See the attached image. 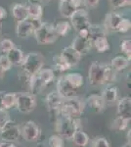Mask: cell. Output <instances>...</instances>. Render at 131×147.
<instances>
[{
  "label": "cell",
  "mask_w": 131,
  "mask_h": 147,
  "mask_svg": "<svg viewBox=\"0 0 131 147\" xmlns=\"http://www.w3.org/2000/svg\"><path fill=\"white\" fill-rule=\"evenodd\" d=\"M116 71L111 67V65L102 64L100 62H93L89 66L88 70V80L89 84L95 85H101L106 82H112L115 79Z\"/></svg>",
  "instance_id": "cell-1"
},
{
  "label": "cell",
  "mask_w": 131,
  "mask_h": 147,
  "mask_svg": "<svg viewBox=\"0 0 131 147\" xmlns=\"http://www.w3.org/2000/svg\"><path fill=\"white\" fill-rule=\"evenodd\" d=\"M80 120L71 119V118L63 117L59 114V116L55 120L56 130L58 134L63 139H71L77 130L80 129Z\"/></svg>",
  "instance_id": "cell-2"
},
{
  "label": "cell",
  "mask_w": 131,
  "mask_h": 147,
  "mask_svg": "<svg viewBox=\"0 0 131 147\" xmlns=\"http://www.w3.org/2000/svg\"><path fill=\"white\" fill-rule=\"evenodd\" d=\"M85 104L77 97L65 99L62 103L59 114L63 117L71 118V119H79V117L84 112Z\"/></svg>",
  "instance_id": "cell-3"
},
{
  "label": "cell",
  "mask_w": 131,
  "mask_h": 147,
  "mask_svg": "<svg viewBox=\"0 0 131 147\" xmlns=\"http://www.w3.org/2000/svg\"><path fill=\"white\" fill-rule=\"evenodd\" d=\"M44 57L39 52H30L25 56L22 66L23 71L28 78L36 75L43 67Z\"/></svg>",
  "instance_id": "cell-4"
},
{
  "label": "cell",
  "mask_w": 131,
  "mask_h": 147,
  "mask_svg": "<svg viewBox=\"0 0 131 147\" xmlns=\"http://www.w3.org/2000/svg\"><path fill=\"white\" fill-rule=\"evenodd\" d=\"M34 36L39 44H51L57 39L54 30V25L50 23H42L41 26L34 30Z\"/></svg>",
  "instance_id": "cell-5"
},
{
  "label": "cell",
  "mask_w": 131,
  "mask_h": 147,
  "mask_svg": "<svg viewBox=\"0 0 131 147\" xmlns=\"http://www.w3.org/2000/svg\"><path fill=\"white\" fill-rule=\"evenodd\" d=\"M16 107L19 112L27 114L34 110L36 106V100H35V97L30 93L20 92V93H16Z\"/></svg>",
  "instance_id": "cell-6"
},
{
  "label": "cell",
  "mask_w": 131,
  "mask_h": 147,
  "mask_svg": "<svg viewBox=\"0 0 131 147\" xmlns=\"http://www.w3.org/2000/svg\"><path fill=\"white\" fill-rule=\"evenodd\" d=\"M0 136L2 141L14 142L21 136V129L15 122L9 120L2 129H0Z\"/></svg>",
  "instance_id": "cell-7"
},
{
  "label": "cell",
  "mask_w": 131,
  "mask_h": 147,
  "mask_svg": "<svg viewBox=\"0 0 131 147\" xmlns=\"http://www.w3.org/2000/svg\"><path fill=\"white\" fill-rule=\"evenodd\" d=\"M70 19H71V25H73V28L77 30V32H78L79 30H84V28H88L89 26L91 25L87 11L82 8L77 9L71 15V17Z\"/></svg>",
  "instance_id": "cell-8"
},
{
  "label": "cell",
  "mask_w": 131,
  "mask_h": 147,
  "mask_svg": "<svg viewBox=\"0 0 131 147\" xmlns=\"http://www.w3.org/2000/svg\"><path fill=\"white\" fill-rule=\"evenodd\" d=\"M21 129V136L26 141H35L40 136V129L39 127L32 121H28L24 123Z\"/></svg>",
  "instance_id": "cell-9"
},
{
  "label": "cell",
  "mask_w": 131,
  "mask_h": 147,
  "mask_svg": "<svg viewBox=\"0 0 131 147\" xmlns=\"http://www.w3.org/2000/svg\"><path fill=\"white\" fill-rule=\"evenodd\" d=\"M57 91L61 94L64 99L77 97V90L73 88L71 85L65 80V78L61 77L57 80Z\"/></svg>",
  "instance_id": "cell-10"
},
{
  "label": "cell",
  "mask_w": 131,
  "mask_h": 147,
  "mask_svg": "<svg viewBox=\"0 0 131 147\" xmlns=\"http://www.w3.org/2000/svg\"><path fill=\"white\" fill-rule=\"evenodd\" d=\"M71 47L75 49V51H77L80 54V56L85 55L88 52L91 50L93 43L92 40L90 38H84L79 35H77L75 39L73 40V43H71Z\"/></svg>",
  "instance_id": "cell-11"
},
{
  "label": "cell",
  "mask_w": 131,
  "mask_h": 147,
  "mask_svg": "<svg viewBox=\"0 0 131 147\" xmlns=\"http://www.w3.org/2000/svg\"><path fill=\"white\" fill-rule=\"evenodd\" d=\"M60 55L71 68L77 65L78 62L80 61V58H81L80 54L78 53L77 51H75L71 45L65 47V48L62 50Z\"/></svg>",
  "instance_id": "cell-12"
},
{
  "label": "cell",
  "mask_w": 131,
  "mask_h": 147,
  "mask_svg": "<svg viewBox=\"0 0 131 147\" xmlns=\"http://www.w3.org/2000/svg\"><path fill=\"white\" fill-rule=\"evenodd\" d=\"M65 99L62 97V95L57 90L52 91L47 94L46 96V104L50 112H55V111H59L62 103L64 102Z\"/></svg>",
  "instance_id": "cell-13"
},
{
  "label": "cell",
  "mask_w": 131,
  "mask_h": 147,
  "mask_svg": "<svg viewBox=\"0 0 131 147\" xmlns=\"http://www.w3.org/2000/svg\"><path fill=\"white\" fill-rule=\"evenodd\" d=\"M116 111H118V116L123 117L125 119L130 120L131 118V99L130 97L124 96L120 98L118 101L116 105Z\"/></svg>",
  "instance_id": "cell-14"
},
{
  "label": "cell",
  "mask_w": 131,
  "mask_h": 147,
  "mask_svg": "<svg viewBox=\"0 0 131 147\" xmlns=\"http://www.w3.org/2000/svg\"><path fill=\"white\" fill-rule=\"evenodd\" d=\"M123 19L120 14L116 13V12H110L106 17V24H105V28L106 30H112V32H118V28L120 26L121 20Z\"/></svg>",
  "instance_id": "cell-15"
},
{
  "label": "cell",
  "mask_w": 131,
  "mask_h": 147,
  "mask_svg": "<svg viewBox=\"0 0 131 147\" xmlns=\"http://www.w3.org/2000/svg\"><path fill=\"white\" fill-rule=\"evenodd\" d=\"M34 32L30 21L27 19L22 22H18L16 27V34L21 38H27Z\"/></svg>",
  "instance_id": "cell-16"
},
{
  "label": "cell",
  "mask_w": 131,
  "mask_h": 147,
  "mask_svg": "<svg viewBox=\"0 0 131 147\" xmlns=\"http://www.w3.org/2000/svg\"><path fill=\"white\" fill-rule=\"evenodd\" d=\"M87 104L92 108V110H94L97 113H101L102 111L105 109V103L103 97L98 94H91L86 98Z\"/></svg>",
  "instance_id": "cell-17"
},
{
  "label": "cell",
  "mask_w": 131,
  "mask_h": 147,
  "mask_svg": "<svg viewBox=\"0 0 131 147\" xmlns=\"http://www.w3.org/2000/svg\"><path fill=\"white\" fill-rule=\"evenodd\" d=\"M28 84H30V90L32 95H37L40 92H42V90L46 87V85L43 84L41 80H40L39 76L34 75L32 77H30L28 79Z\"/></svg>",
  "instance_id": "cell-18"
},
{
  "label": "cell",
  "mask_w": 131,
  "mask_h": 147,
  "mask_svg": "<svg viewBox=\"0 0 131 147\" xmlns=\"http://www.w3.org/2000/svg\"><path fill=\"white\" fill-rule=\"evenodd\" d=\"M101 96L103 97L105 103H115L118 97V88L114 84H109L103 90Z\"/></svg>",
  "instance_id": "cell-19"
},
{
  "label": "cell",
  "mask_w": 131,
  "mask_h": 147,
  "mask_svg": "<svg viewBox=\"0 0 131 147\" xmlns=\"http://www.w3.org/2000/svg\"><path fill=\"white\" fill-rule=\"evenodd\" d=\"M77 7L75 5L73 0H63L59 3V11L62 16L66 18H71V15L77 10Z\"/></svg>",
  "instance_id": "cell-20"
},
{
  "label": "cell",
  "mask_w": 131,
  "mask_h": 147,
  "mask_svg": "<svg viewBox=\"0 0 131 147\" xmlns=\"http://www.w3.org/2000/svg\"><path fill=\"white\" fill-rule=\"evenodd\" d=\"M64 78L77 90L80 87H82L83 84H84V79H83L81 74L79 73H69L64 76Z\"/></svg>",
  "instance_id": "cell-21"
},
{
  "label": "cell",
  "mask_w": 131,
  "mask_h": 147,
  "mask_svg": "<svg viewBox=\"0 0 131 147\" xmlns=\"http://www.w3.org/2000/svg\"><path fill=\"white\" fill-rule=\"evenodd\" d=\"M12 14L13 17L16 19L18 22H22L28 19V7L24 4L17 3L13 6L12 8Z\"/></svg>",
  "instance_id": "cell-22"
},
{
  "label": "cell",
  "mask_w": 131,
  "mask_h": 147,
  "mask_svg": "<svg viewBox=\"0 0 131 147\" xmlns=\"http://www.w3.org/2000/svg\"><path fill=\"white\" fill-rule=\"evenodd\" d=\"M6 55L8 57L11 64L14 66H21L24 62V59H25L24 52L21 50V49L17 48V47H15V48H13L12 50L9 51Z\"/></svg>",
  "instance_id": "cell-23"
},
{
  "label": "cell",
  "mask_w": 131,
  "mask_h": 147,
  "mask_svg": "<svg viewBox=\"0 0 131 147\" xmlns=\"http://www.w3.org/2000/svg\"><path fill=\"white\" fill-rule=\"evenodd\" d=\"M129 65V60L124 56H116L112 59L111 61V67L116 71V72H120V71L124 70Z\"/></svg>",
  "instance_id": "cell-24"
},
{
  "label": "cell",
  "mask_w": 131,
  "mask_h": 147,
  "mask_svg": "<svg viewBox=\"0 0 131 147\" xmlns=\"http://www.w3.org/2000/svg\"><path fill=\"white\" fill-rule=\"evenodd\" d=\"M88 32H89V38L92 41L98 37L106 36L107 34L106 28L102 25H90L88 28Z\"/></svg>",
  "instance_id": "cell-25"
},
{
  "label": "cell",
  "mask_w": 131,
  "mask_h": 147,
  "mask_svg": "<svg viewBox=\"0 0 131 147\" xmlns=\"http://www.w3.org/2000/svg\"><path fill=\"white\" fill-rule=\"evenodd\" d=\"M73 143L77 146L79 147H85L87 146V144L89 143V136H87V134H85L84 131H82V129H78L75 132V134L71 137Z\"/></svg>",
  "instance_id": "cell-26"
},
{
  "label": "cell",
  "mask_w": 131,
  "mask_h": 147,
  "mask_svg": "<svg viewBox=\"0 0 131 147\" xmlns=\"http://www.w3.org/2000/svg\"><path fill=\"white\" fill-rule=\"evenodd\" d=\"M54 30L57 36H66L71 30V25L70 23L66 22V21H60L56 25H54Z\"/></svg>",
  "instance_id": "cell-27"
},
{
  "label": "cell",
  "mask_w": 131,
  "mask_h": 147,
  "mask_svg": "<svg viewBox=\"0 0 131 147\" xmlns=\"http://www.w3.org/2000/svg\"><path fill=\"white\" fill-rule=\"evenodd\" d=\"M28 7V19H41L43 8L41 4H30Z\"/></svg>",
  "instance_id": "cell-28"
},
{
  "label": "cell",
  "mask_w": 131,
  "mask_h": 147,
  "mask_svg": "<svg viewBox=\"0 0 131 147\" xmlns=\"http://www.w3.org/2000/svg\"><path fill=\"white\" fill-rule=\"evenodd\" d=\"M37 75L39 76L40 80L43 82V84L46 85V86L51 84L55 79L54 71L51 70V69H41V70L37 73Z\"/></svg>",
  "instance_id": "cell-29"
},
{
  "label": "cell",
  "mask_w": 131,
  "mask_h": 147,
  "mask_svg": "<svg viewBox=\"0 0 131 147\" xmlns=\"http://www.w3.org/2000/svg\"><path fill=\"white\" fill-rule=\"evenodd\" d=\"M92 43L98 52H106L110 49V43L107 36L98 37V38L93 40Z\"/></svg>",
  "instance_id": "cell-30"
},
{
  "label": "cell",
  "mask_w": 131,
  "mask_h": 147,
  "mask_svg": "<svg viewBox=\"0 0 131 147\" xmlns=\"http://www.w3.org/2000/svg\"><path fill=\"white\" fill-rule=\"evenodd\" d=\"M54 61V69L59 73H64L66 71L70 70L71 67L66 63V61L61 57V55H56L53 58Z\"/></svg>",
  "instance_id": "cell-31"
},
{
  "label": "cell",
  "mask_w": 131,
  "mask_h": 147,
  "mask_svg": "<svg viewBox=\"0 0 131 147\" xmlns=\"http://www.w3.org/2000/svg\"><path fill=\"white\" fill-rule=\"evenodd\" d=\"M130 120L125 119L123 117L118 116L115 120L113 121V129L118 130V131H123L128 127V124H129Z\"/></svg>",
  "instance_id": "cell-32"
},
{
  "label": "cell",
  "mask_w": 131,
  "mask_h": 147,
  "mask_svg": "<svg viewBox=\"0 0 131 147\" xmlns=\"http://www.w3.org/2000/svg\"><path fill=\"white\" fill-rule=\"evenodd\" d=\"M17 97L16 93H5L3 97V108L4 110H9L16 106Z\"/></svg>",
  "instance_id": "cell-33"
},
{
  "label": "cell",
  "mask_w": 131,
  "mask_h": 147,
  "mask_svg": "<svg viewBox=\"0 0 131 147\" xmlns=\"http://www.w3.org/2000/svg\"><path fill=\"white\" fill-rule=\"evenodd\" d=\"M120 50L122 53H124L126 55V58H127L128 60H130V55H131V39L130 38H125V39L121 40Z\"/></svg>",
  "instance_id": "cell-34"
},
{
  "label": "cell",
  "mask_w": 131,
  "mask_h": 147,
  "mask_svg": "<svg viewBox=\"0 0 131 147\" xmlns=\"http://www.w3.org/2000/svg\"><path fill=\"white\" fill-rule=\"evenodd\" d=\"M13 48H15V44H14V42L12 40L8 38H4L0 40V51L1 52L7 54Z\"/></svg>",
  "instance_id": "cell-35"
},
{
  "label": "cell",
  "mask_w": 131,
  "mask_h": 147,
  "mask_svg": "<svg viewBox=\"0 0 131 147\" xmlns=\"http://www.w3.org/2000/svg\"><path fill=\"white\" fill-rule=\"evenodd\" d=\"M49 147H64V139L59 134H53L48 139Z\"/></svg>",
  "instance_id": "cell-36"
},
{
  "label": "cell",
  "mask_w": 131,
  "mask_h": 147,
  "mask_svg": "<svg viewBox=\"0 0 131 147\" xmlns=\"http://www.w3.org/2000/svg\"><path fill=\"white\" fill-rule=\"evenodd\" d=\"M131 28V23H130V20L129 19H126V18H123L121 20V22L118 28V32H120V34H125L127 32L128 30H130Z\"/></svg>",
  "instance_id": "cell-37"
},
{
  "label": "cell",
  "mask_w": 131,
  "mask_h": 147,
  "mask_svg": "<svg viewBox=\"0 0 131 147\" xmlns=\"http://www.w3.org/2000/svg\"><path fill=\"white\" fill-rule=\"evenodd\" d=\"M12 66H13V65H12L11 62L9 61L7 55H4V54L0 55V68L3 70L4 73L10 70V69L12 68Z\"/></svg>",
  "instance_id": "cell-38"
},
{
  "label": "cell",
  "mask_w": 131,
  "mask_h": 147,
  "mask_svg": "<svg viewBox=\"0 0 131 147\" xmlns=\"http://www.w3.org/2000/svg\"><path fill=\"white\" fill-rule=\"evenodd\" d=\"M92 147H110V143L106 137H96L92 141Z\"/></svg>",
  "instance_id": "cell-39"
},
{
  "label": "cell",
  "mask_w": 131,
  "mask_h": 147,
  "mask_svg": "<svg viewBox=\"0 0 131 147\" xmlns=\"http://www.w3.org/2000/svg\"><path fill=\"white\" fill-rule=\"evenodd\" d=\"M109 1L114 9L122 8V7L130 5V0H109Z\"/></svg>",
  "instance_id": "cell-40"
},
{
  "label": "cell",
  "mask_w": 131,
  "mask_h": 147,
  "mask_svg": "<svg viewBox=\"0 0 131 147\" xmlns=\"http://www.w3.org/2000/svg\"><path fill=\"white\" fill-rule=\"evenodd\" d=\"M9 121V116L6 110H0V129L3 127V125Z\"/></svg>",
  "instance_id": "cell-41"
},
{
  "label": "cell",
  "mask_w": 131,
  "mask_h": 147,
  "mask_svg": "<svg viewBox=\"0 0 131 147\" xmlns=\"http://www.w3.org/2000/svg\"><path fill=\"white\" fill-rule=\"evenodd\" d=\"M99 4V0H83V6L87 8H95Z\"/></svg>",
  "instance_id": "cell-42"
},
{
  "label": "cell",
  "mask_w": 131,
  "mask_h": 147,
  "mask_svg": "<svg viewBox=\"0 0 131 147\" xmlns=\"http://www.w3.org/2000/svg\"><path fill=\"white\" fill-rule=\"evenodd\" d=\"M0 147H17V146L14 142L2 141V142H0Z\"/></svg>",
  "instance_id": "cell-43"
},
{
  "label": "cell",
  "mask_w": 131,
  "mask_h": 147,
  "mask_svg": "<svg viewBox=\"0 0 131 147\" xmlns=\"http://www.w3.org/2000/svg\"><path fill=\"white\" fill-rule=\"evenodd\" d=\"M7 17V11L5 8H3V7L0 6V22H1L2 20H4Z\"/></svg>",
  "instance_id": "cell-44"
},
{
  "label": "cell",
  "mask_w": 131,
  "mask_h": 147,
  "mask_svg": "<svg viewBox=\"0 0 131 147\" xmlns=\"http://www.w3.org/2000/svg\"><path fill=\"white\" fill-rule=\"evenodd\" d=\"M5 91H0V110H4L3 108V97L5 95Z\"/></svg>",
  "instance_id": "cell-45"
},
{
  "label": "cell",
  "mask_w": 131,
  "mask_h": 147,
  "mask_svg": "<svg viewBox=\"0 0 131 147\" xmlns=\"http://www.w3.org/2000/svg\"><path fill=\"white\" fill-rule=\"evenodd\" d=\"M42 0H28L30 4H40V2Z\"/></svg>",
  "instance_id": "cell-46"
},
{
  "label": "cell",
  "mask_w": 131,
  "mask_h": 147,
  "mask_svg": "<svg viewBox=\"0 0 131 147\" xmlns=\"http://www.w3.org/2000/svg\"><path fill=\"white\" fill-rule=\"evenodd\" d=\"M3 77H4V72H3V70L0 68V80L3 79Z\"/></svg>",
  "instance_id": "cell-47"
},
{
  "label": "cell",
  "mask_w": 131,
  "mask_h": 147,
  "mask_svg": "<svg viewBox=\"0 0 131 147\" xmlns=\"http://www.w3.org/2000/svg\"><path fill=\"white\" fill-rule=\"evenodd\" d=\"M122 147H131V144H130V142H126V143L123 145Z\"/></svg>",
  "instance_id": "cell-48"
},
{
  "label": "cell",
  "mask_w": 131,
  "mask_h": 147,
  "mask_svg": "<svg viewBox=\"0 0 131 147\" xmlns=\"http://www.w3.org/2000/svg\"><path fill=\"white\" fill-rule=\"evenodd\" d=\"M42 1H49V0H42Z\"/></svg>",
  "instance_id": "cell-49"
},
{
  "label": "cell",
  "mask_w": 131,
  "mask_h": 147,
  "mask_svg": "<svg viewBox=\"0 0 131 147\" xmlns=\"http://www.w3.org/2000/svg\"><path fill=\"white\" fill-rule=\"evenodd\" d=\"M60 1H63V0H60Z\"/></svg>",
  "instance_id": "cell-50"
}]
</instances>
